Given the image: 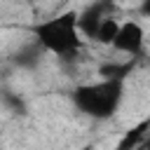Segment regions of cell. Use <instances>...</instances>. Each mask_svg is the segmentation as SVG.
I'll use <instances>...</instances> for the list:
<instances>
[{
  "label": "cell",
  "mask_w": 150,
  "mask_h": 150,
  "mask_svg": "<svg viewBox=\"0 0 150 150\" xmlns=\"http://www.w3.org/2000/svg\"><path fill=\"white\" fill-rule=\"evenodd\" d=\"M122 96H124V84L120 77H101V82L75 87L73 103L80 112L94 120H108L117 112Z\"/></svg>",
  "instance_id": "6da1fadb"
},
{
  "label": "cell",
  "mask_w": 150,
  "mask_h": 150,
  "mask_svg": "<svg viewBox=\"0 0 150 150\" xmlns=\"http://www.w3.org/2000/svg\"><path fill=\"white\" fill-rule=\"evenodd\" d=\"M33 33H35L38 45L56 56L70 59L80 49V30H77V12L75 9L61 12L47 21L38 23Z\"/></svg>",
  "instance_id": "7a4b0ae2"
},
{
  "label": "cell",
  "mask_w": 150,
  "mask_h": 150,
  "mask_svg": "<svg viewBox=\"0 0 150 150\" xmlns=\"http://www.w3.org/2000/svg\"><path fill=\"white\" fill-rule=\"evenodd\" d=\"M143 40H145V33H143L141 23H136V21H124V23H120V28H117V35H115V40H112V47H115L117 52H124V54L136 56V54H141V49H143Z\"/></svg>",
  "instance_id": "3957f363"
},
{
  "label": "cell",
  "mask_w": 150,
  "mask_h": 150,
  "mask_svg": "<svg viewBox=\"0 0 150 150\" xmlns=\"http://www.w3.org/2000/svg\"><path fill=\"white\" fill-rule=\"evenodd\" d=\"M110 5H112V0H94L84 12H80V14H77V30L94 40V35H96V28H98L101 19L110 14Z\"/></svg>",
  "instance_id": "277c9868"
},
{
  "label": "cell",
  "mask_w": 150,
  "mask_h": 150,
  "mask_svg": "<svg viewBox=\"0 0 150 150\" xmlns=\"http://www.w3.org/2000/svg\"><path fill=\"white\" fill-rule=\"evenodd\" d=\"M117 28H120V21L115 19V16H103L101 19V23H98V28H96V35H94V40L96 42H101V45H112V40H115V35H117Z\"/></svg>",
  "instance_id": "5b68a950"
},
{
  "label": "cell",
  "mask_w": 150,
  "mask_h": 150,
  "mask_svg": "<svg viewBox=\"0 0 150 150\" xmlns=\"http://www.w3.org/2000/svg\"><path fill=\"white\" fill-rule=\"evenodd\" d=\"M38 61H40V45H26L14 56V63L21 68H35Z\"/></svg>",
  "instance_id": "8992f818"
},
{
  "label": "cell",
  "mask_w": 150,
  "mask_h": 150,
  "mask_svg": "<svg viewBox=\"0 0 150 150\" xmlns=\"http://www.w3.org/2000/svg\"><path fill=\"white\" fill-rule=\"evenodd\" d=\"M145 129H148V122H143V124H138V127H134V129H129L127 134H124V138L120 141V150H127V148H138L141 143H143V136H145Z\"/></svg>",
  "instance_id": "52a82bcc"
},
{
  "label": "cell",
  "mask_w": 150,
  "mask_h": 150,
  "mask_svg": "<svg viewBox=\"0 0 150 150\" xmlns=\"http://www.w3.org/2000/svg\"><path fill=\"white\" fill-rule=\"evenodd\" d=\"M127 70H129V66L124 63V66H120V63H105V66H101L98 68V75L101 77H124L127 75Z\"/></svg>",
  "instance_id": "ba28073f"
},
{
  "label": "cell",
  "mask_w": 150,
  "mask_h": 150,
  "mask_svg": "<svg viewBox=\"0 0 150 150\" xmlns=\"http://www.w3.org/2000/svg\"><path fill=\"white\" fill-rule=\"evenodd\" d=\"M5 101H7L16 112H19V110H23V103H21V98H19V96H14V94H5Z\"/></svg>",
  "instance_id": "9c48e42d"
},
{
  "label": "cell",
  "mask_w": 150,
  "mask_h": 150,
  "mask_svg": "<svg viewBox=\"0 0 150 150\" xmlns=\"http://www.w3.org/2000/svg\"><path fill=\"white\" fill-rule=\"evenodd\" d=\"M141 14L150 19V0H141Z\"/></svg>",
  "instance_id": "30bf717a"
}]
</instances>
